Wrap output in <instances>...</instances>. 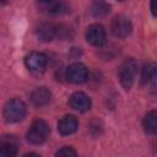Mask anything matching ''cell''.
Masks as SVG:
<instances>
[{
  "label": "cell",
  "mask_w": 157,
  "mask_h": 157,
  "mask_svg": "<svg viewBox=\"0 0 157 157\" xmlns=\"http://www.w3.org/2000/svg\"><path fill=\"white\" fill-rule=\"evenodd\" d=\"M4 118L9 123H17L26 115V104L18 98L10 99L4 107Z\"/></svg>",
  "instance_id": "1"
},
{
  "label": "cell",
  "mask_w": 157,
  "mask_h": 157,
  "mask_svg": "<svg viewBox=\"0 0 157 157\" xmlns=\"http://www.w3.org/2000/svg\"><path fill=\"white\" fill-rule=\"evenodd\" d=\"M49 126L44 120L37 119L32 123L28 132H27V140L33 145H40L43 144L48 136H49Z\"/></svg>",
  "instance_id": "2"
},
{
  "label": "cell",
  "mask_w": 157,
  "mask_h": 157,
  "mask_svg": "<svg viewBox=\"0 0 157 157\" xmlns=\"http://www.w3.org/2000/svg\"><path fill=\"white\" fill-rule=\"evenodd\" d=\"M136 69H137V65H136L134 59H126L120 65L119 71H118V76H119L121 86L125 90L131 88V86L134 83L135 75H136Z\"/></svg>",
  "instance_id": "3"
},
{
  "label": "cell",
  "mask_w": 157,
  "mask_h": 157,
  "mask_svg": "<svg viewBox=\"0 0 157 157\" xmlns=\"http://www.w3.org/2000/svg\"><path fill=\"white\" fill-rule=\"evenodd\" d=\"M131 29H132V26H131V22L128 17H125L123 15H119V16H115L112 20L110 31L115 37L125 38L131 33Z\"/></svg>",
  "instance_id": "4"
},
{
  "label": "cell",
  "mask_w": 157,
  "mask_h": 157,
  "mask_svg": "<svg viewBox=\"0 0 157 157\" xmlns=\"http://www.w3.org/2000/svg\"><path fill=\"white\" fill-rule=\"evenodd\" d=\"M65 76L67 81L72 83H83L88 78V70L87 67L81 63H74L69 65V67L65 71Z\"/></svg>",
  "instance_id": "5"
},
{
  "label": "cell",
  "mask_w": 157,
  "mask_h": 157,
  "mask_svg": "<svg viewBox=\"0 0 157 157\" xmlns=\"http://www.w3.org/2000/svg\"><path fill=\"white\" fill-rule=\"evenodd\" d=\"M25 64L29 71L38 74V72L44 71V69L47 67V64H48V59L43 53L32 52L26 56Z\"/></svg>",
  "instance_id": "6"
},
{
  "label": "cell",
  "mask_w": 157,
  "mask_h": 157,
  "mask_svg": "<svg viewBox=\"0 0 157 157\" xmlns=\"http://www.w3.org/2000/svg\"><path fill=\"white\" fill-rule=\"evenodd\" d=\"M86 40L94 47H102L105 43V29L102 25L93 23L86 29Z\"/></svg>",
  "instance_id": "7"
},
{
  "label": "cell",
  "mask_w": 157,
  "mask_h": 157,
  "mask_svg": "<svg viewBox=\"0 0 157 157\" xmlns=\"http://www.w3.org/2000/svg\"><path fill=\"white\" fill-rule=\"evenodd\" d=\"M18 151V140L15 135L5 134L0 136V156L12 157Z\"/></svg>",
  "instance_id": "8"
},
{
  "label": "cell",
  "mask_w": 157,
  "mask_h": 157,
  "mask_svg": "<svg viewBox=\"0 0 157 157\" xmlns=\"http://www.w3.org/2000/svg\"><path fill=\"white\" fill-rule=\"evenodd\" d=\"M69 105L78 112H86L91 108V99L83 92H74L69 98Z\"/></svg>",
  "instance_id": "9"
},
{
  "label": "cell",
  "mask_w": 157,
  "mask_h": 157,
  "mask_svg": "<svg viewBox=\"0 0 157 157\" xmlns=\"http://www.w3.org/2000/svg\"><path fill=\"white\" fill-rule=\"evenodd\" d=\"M78 121L74 115H65L58 123V130L61 135H71L77 130Z\"/></svg>",
  "instance_id": "10"
},
{
  "label": "cell",
  "mask_w": 157,
  "mask_h": 157,
  "mask_svg": "<svg viewBox=\"0 0 157 157\" xmlns=\"http://www.w3.org/2000/svg\"><path fill=\"white\" fill-rule=\"evenodd\" d=\"M50 91L47 87H37L31 93V101L34 105L42 107L50 101Z\"/></svg>",
  "instance_id": "11"
},
{
  "label": "cell",
  "mask_w": 157,
  "mask_h": 157,
  "mask_svg": "<svg viewBox=\"0 0 157 157\" xmlns=\"http://www.w3.org/2000/svg\"><path fill=\"white\" fill-rule=\"evenodd\" d=\"M37 36L43 42H49L56 36V27L50 23H42L37 29Z\"/></svg>",
  "instance_id": "12"
},
{
  "label": "cell",
  "mask_w": 157,
  "mask_h": 157,
  "mask_svg": "<svg viewBox=\"0 0 157 157\" xmlns=\"http://www.w3.org/2000/svg\"><path fill=\"white\" fill-rule=\"evenodd\" d=\"M142 126L147 134H151V135L156 134L157 131V112L156 110H150L145 115Z\"/></svg>",
  "instance_id": "13"
},
{
  "label": "cell",
  "mask_w": 157,
  "mask_h": 157,
  "mask_svg": "<svg viewBox=\"0 0 157 157\" xmlns=\"http://www.w3.org/2000/svg\"><path fill=\"white\" fill-rule=\"evenodd\" d=\"M155 80H156V65L153 63H148L142 69V72H141V83L142 85L155 83Z\"/></svg>",
  "instance_id": "14"
},
{
  "label": "cell",
  "mask_w": 157,
  "mask_h": 157,
  "mask_svg": "<svg viewBox=\"0 0 157 157\" xmlns=\"http://www.w3.org/2000/svg\"><path fill=\"white\" fill-rule=\"evenodd\" d=\"M109 5L104 0H94L91 5V13L94 17H102L109 12Z\"/></svg>",
  "instance_id": "15"
},
{
  "label": "cell",
  "mask_w": 157,
  "mask_h": 157,
  "mask_svg": "<svg viewBox=\"0 0 157 157\" xmlns=\"http://www.w3.org/2000/svg\"><path fill=\"white\" fill-rule=\"evenodd\" d=\"M55 155H56V156H65V157H69V156H76V151L72 150V148L69 147V146H65V147H61L60 150H58Z\"/></svg>",
  "instance_id": "16"
},
{
  "label": "cell",
  "mask_w": 157,
  "mask_h": 157,
  "mask_svg": "<svg viewBox=\"0 0 157 157\" xmlns=\"http://www.w3.org/2000/svg\"><path fill=\"white\" fill-rule=\"evenodd\" d=\"M155 2L156 0H151V11H152V15L156 16V7H155Z\"/></svg>",
  "instance_id": "17"
},
{
  "label": "cell",
  "mask_w": 157,
  "mask_h": 157,
  "mask_svg": "<svg viewBox=\"0 0 157 157\" xmlns=\"http://www.w3.org/2000/svg\"><path fill=\"white\" fill-rule=\"evenodd\" d=\"M39 1H42V2H52L53 0H39Z\"/></svg>",
  "instance_id": "18"
},
{
  "label": "cell",
  "mask_w": 157,
  "mask_h": 157,
  "mask_svg": "<svg viewBox=\"0 0 157 157\" xmlns=\"http://www.w3.org/2000/svg\"><path fill=\"white\" fill-rule=\"evenodd\" d=\"M0 1H1V2H4V1H5V0H0Z\"/></svg>",
  "instance_id": "19"
},
{
  "label": "cell",
  "mask_w": 157,
  "mask_h": 157,
  "mask_svg": "<svg viewBox=\"0 0 157 157\" xmlns=\"http://www.w3.org/2000/svg\"><path fill=\"white\" fill-rule=\"evenodd\" d=\"M118 1H123V0H118Z\"/></svg>",
  "instance_id": "20"
}]
</instances>
